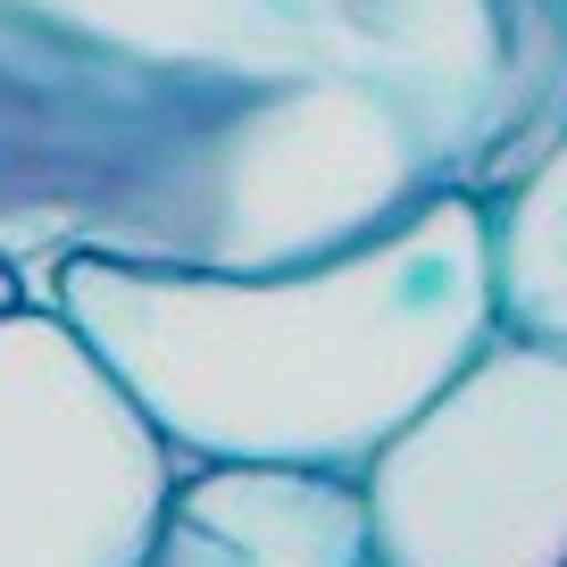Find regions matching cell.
Returning a JSON list of instances; mask_svg holds the SVG:
<instances>
[{"mask_svg":"<svg viewBox=\"0 0 567 567\" xmlns=\"http://www.w3.org/2000/svg\"><path fill=\"white\" fill-rule=\"evenodd\" d=\"M42 301L92 342L176 467L368 451L493 334L484 193H434L276 267L59 259Z\"/></svg>","mask_w":567,"mask_h":567,"instance_id":"2","label":"cell"},{"mask_svg":"<svg viewBox=\"0 0 567 567\" xmlns=\"http://www.w3.org/2000/svg\"><path fill=\"white\" fill-rule=\"evenodd\" d=\"M559 9H567V0H559Z\"/></svg>","mask_w":567,"mask_h":567,"instance_id":"9","label":"cell"},{"mask_svg":"<svg viewBox=\"0 0 567 567\" xmlns=\"http://www.w3.org/2000/svg\"><path fill=\"white\" fill-rule=\"evenodd\" d=\"M559 567H567V559H559Z\"/></svg>","mask_w":567,"mask_h":567,"instance_id":"10","label":"cell"},{"mask_svg":"<svg viewBox=\"0 0 567 567\" xmlns=\"http://www.w3.org/2000/svg\"><path fill=\"white\" fill-rule=\"evenodd\" d=\"M484 276H493V326L567 351V125L484 193Z\"/></svg>","mask_w":567,"mask_h":567,"instance_id":"6","label":"cell"},{"mask_svg":"<svg viewBox=\"0 0 567 567\" xmlns=\"http://www.w3.org/2000/svg\"><path fill=\"white\" fill-rule=\"evenodd\" d=\"M167 509L234 550V567H375L368 501L351 467L301 460H200L176 467Z\"/></svg>","mask_w":567,"mask_h":567,"instance_id":"5","label":"cell"},{"mask_svg":"<svg viewBox=\"0 0 567 567\" xmlns=\"http://www.w3.org/2000/svg\"><path fill=\"white\" fill-rule=\"evenodd\" d=\"M176 451L51 301H0V567H142Z\"/></svg>","mask_w":567,"mask_h":567,"instance_id":"4","label":"cell"},{"mask_svg":"<svg viewBox=\"0 0 567 567\" xmlns=\"http://www.w3.org/2000/svg\"><path fill=\"white\" fill-rule=\"evenodd\" d=\"M0 301H18V276H0Z\"/></svg>","mask_w":567,"mask_h":567,"instance_id":"8","label":"cell"},{"mask_svg":"<svg viewBox=\"0 0 567 567\" xmlns=\"http://www.w3.org/2000/svg\"><path fill=\"white\" fill-rule=\"evenodd\" d=\"M375 567L567 559V351L493 334L359 467Z\"/></svg>","mask_w":567,"mask_h":567,"instance_id":"3","label":"cell"},{"mask_svg":"<svg viewBox=\"0 0 567 567\" xmlns=\"http://www.w3.org/2000/svg\"><path fill=\"white\" fill-rule=\"evenodd\" d=\"M142 567H234L226 543H209L200 526H184L176 509H167V526L151 534V550H142Z\"/></svg>","mask_w":567,"mask_h":567,"instance_id":"7","label":"cell"},{"mask_svg":"<svg viewBox=\"0 0 567 567\" xmlns=\"http://www.w3.org/2000/svg\"><path fill=\"white\" fill-rule=\"evenodd\" d=\"M559 125V0H0V276L309 259Z\"/></svg>","mask_w":567,"mask_h":567,"instance_id":"1","label":"cell"}]
</instances>
